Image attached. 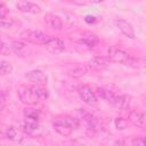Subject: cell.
Here are the masks:
<instances>
[{"label":"cell","mask_w":146,"mask_h":146,"mask_svg":"<svg viewBox=\"0 0 146 146\" xmlns=\"http://www.w3.org/2000/svg\"><path fill=\"white\" fill-rule=\"evenodd\" d=\"M78 94H79L81 100L83 103H86L87 105L92 106V105L97 104V102H98V98H97L95 91L89 86H86V84L80 86L78 88Z\"/></svg>","instance_id":"cell-5"},{"label":"cell","mask_w":146,"mask_h":146,"mask_svg":"<svg viewBox=\"0 0 146 146\" xmlns=\"http://www.w3.org/2000/svg\"><path fill=\"white\" fill-rule=\"evenodd\" d=\"M113 107L117 110H128L131 103V97L128 95H113L107 100Z\"/></svg>","instance_id":"cell-7"},{"label":"cell","mask_w":146,"mask_h":146,"mask_svg":"<svg viewBox=\"0 0 146 146\" xmlns=\"http://www.w3.org/2000/svg\"><path fill=\"white\" fill-rule=\"evenodd\" d=\"M115 25L116 27L121 31V33L123 35H125L127 38H130V39H133L136 36V32H135V29L132 26L131 23H129L128 21L125 19H116L115 21Z\"/></svg>","instance_id":"cell-9"},{"label":"cell","mask_w":146,"mask_h":146,"mask_svg":"<svg viewBox=\"0 0 146 146\" xmlns=\"http://www.w3.org/2000/svg\"><path fill=\"white\" fill-rule=\"evenodd\" d=\"M107 58L110 62H114V63H119V64H123V65H128L132 67L139 66L138 58L131 56L125 50L119 47H115V46H112L107 49Z\"/></svg>","instance_id":"cell-3"},{"label":"cell","mask_w":146,"mask_h":146,"mask_svg":"<svg viewBox=\"0 0 146 146\" xmlns=\"http://www.w3.org/2000/svg\"><path fill=\"white\" fill-rule=\"evenodd\" d=\"M5 105H6V96L5 92L0 90V112L5 108Z\"/></svg>","instance_id":"cell-26"},{"label":"cell","mask_w":146,"mask_h":146,"mask_svg":"<svg viewBox=\"0 0 146 146\" xmlns=\"http://www.w3.org/2000/svg\"><path fill=\"white\" fill-rule=\"evenodd\" d=\"M22 39L29 43H33V44H46L47 41L49 40L50 35L39 31V30H27L24 31L21 34Z\"/></svg>","instance_id":"cell-4"},{"label":"cell","mask_w":146,"mask_h":146,"mask_svg":"<svg viewBox=\"0 0 146 146\" xmlns=\"http://www.w3.org/2000/svg\"><path fill=\"white\" fill-rule=\"evenodd\" d=\"M114 124H115L116 129H119V130H124V129L128 128V120L120 116V117H116V119H115Z\"/></svg>","instance_id":"cell-23"},{"label":"cell","mask_w":146,"mask_h":146,"mask_svg":"<svg viewBox=\"0 0 146 146\" xmlns=\"http://www.w3.org/2000/svg\"><path fill=\"white\" fill-rule=\"evenodd\" d=\"M80 43L87 46L88 48H92L95 47L97 43H98V38L95 35V34H90V33H87L84 34L80 40H79Z\"/></svg>","instance_id":"cell-16"},{"label":"cell","mask_w":146,"mask_h":146,"mask_svg":"<svg viewBox=\"0 0 146 146\" xmlns=\"http://www.w3.org/2000/svg\"><path fill=\"white\" fill-rule=\"evenodd\" d=\"M131 146H146L145 137H143V136L132 137L131 138Z\"/></svg>","instance_id":"cell-24"},{"label":"cell","mask_w":146,"mask_h":146,"mask_svg":"<svg viewBox=\"0 0 146 146\" xmlns=\"http://www.w3.org/2000/svg\"><path fill=\"white\" fill-rule=\"evenodd\" d=\"M128 122L132 123L135 127L143 128L145 124V115L138 110H131L128 114Z\"/></svg>","instance_id":"cell-12"},{"label":"cell","mask_w":146,"mask_h":146,"mask_svg":"<svg viewBox=\"0 0 146 146\" xmlns=\"http://www.w3.org/2000/svg\"><path fill=\"white\" fill-rule=\"evenodd\" d=\"M40 111L34 108V107H26L24 108V117H32V119H38L39 120Z\"/></svg>","instance_id":"cell-20"},{"label":"cell","mask_w":146,"mask_h":146,"mask_svg":"<svg viewBox=\"0 0 146 146\" xmlns=\"http://www.w3.org/2000/svg\"><path fill=\"white\" fill-rule=\"evenodd\" d=\"M2 8H5V3L0 1V9H2Z\"/></svg>","instance_id":"cell-29"},{"label":"cell","mask_w":146,"mask_h":146,"mask_svg":"<svg viewBox=\"0 0 146 146\" xmlns=\"http://www.w3.org/2000/svg\"><path fill=\"white\" fill-rule=\"evenodd\" d=\"M8 44H9V47H10L11 52H15V54H22L23 50L26 48V44H25L23 41L11 40L10 42H8Z\"/></svg>","instance_id":"cell-18"},{"label":"cell","mask_w":146,"mask_h":146,"mask_svg":"<svg viewBox=\"0 0 146 146\" xmlns=\"http://www.w3.org/2000/svg\"><path fill=\"white\" fill-rule=\"evenodd\" d=\"M17 95L19 100L27 105L32 106L39 103L41 99L48 97V91L44 87L35 84H22L17 88Z\"/></svg>","instance_id":"cell-1"},{"label":"cell","mask_w":146,"mask_h":146,"mask_svg":"<svg viewBox=\"0 0 146 146\" xmlns=\"http://www.w3.org/2000/svg\"><path fill=\"white\" fill-rule=\"evenodd\" d=\"M25 78L29 81L33 82L35 86H41V87H44L47 83V80H48L47 74L41 70H31V71L26 72Z\"/></svg>","instance_id":"cell-6"},{"label":"cell","mask_w":146,"mask_h":146,"mask_svg":"<svg viewBox=\"0 0 146 146\" xmlns=\"http://www.w3.org/2000/svg\"><path fill=\"white\" fill-rule=\"evenodd\" d=\"M44 46H46V48H47L48 51H50L51 54H55V55L62 54L65 50L64 41L62 39L55 38V36H50L49 40L47 41V43Z\"/></svg>","instance_id":"cell-8"},{"label":"cell","mask_w":146,"mask_h":146,"mask_svg":"<svg viewBox=\"0 0 146 146\" xmlns=\"http://www.w3.org/2000/svg\"><path fill=\"white\" fill-rule=\"evenodd\" d=\"M95 94H96L97 98L100 97V98L104 99V100H108V99L114 95L112 91H110V90H107V89H104V88H98V89H97V92H95Z\"/></svg>","instance_id":"cell-21"},{"label":"cell","mask_w":146,"mask_h":146,"mask_svg":"<svg viewBox=\"0 0 146 146\" xmlns=\"http://www.w3.org/2000/svg\"><path fill=\"white\" fill-rule=\"evenodd\" d=\"M6 136H7V138L9 140H13V141H19L22 139L19 131L13 125H10V127H8L6 129Z\"/></svg>","instance_id":"cell-17"},{"label":"cell","mask_w":146,"mask_h":146,"mask_svg":"<svg viewBox=\"0 0 146 146\" xmlns=\"http://www.w3.org/2000/svg\"><path fill=\"white\" fill-rule=\"evenodd\" d=\"M16 7L22 13H27V14L41 13V7L34 2H31V1H18L16 3Z\"/></svg>","instance_id":"cell-10"},{"label":"cell","mask_w":146,"mask_h":146,"mask_svg":"<svg viewBox=\"0 0 146 146\" xmlns=\"http://www.w3.org/2000/svg\"><path fill=\"white\" fill-rule=\"evenodd\" d=\"M108 64H110V60H108L107 57L95 56V57H92V58L88 62L87 66H88L89 70H90V68H91V70H104V68H106V67L108 66Z\"/></svg>","instance_id":"cell-11"},{"label":"cell","mask_w":146,"mask_h":146,"mask_svg":"<svg viewBox=\"0 0 146 146\" xmlns=\"http://www.w3.org/2000/svg\"><path fill=\"white\" fill-rule=\"evenodd\" d=\"M14 24H15V22L11 21V19L10 21H6V19H1L0 21V27H2V29H9Z\"/></svg>","instance_id":"cell-25"},{"label":"cell","mask_w":146,"mask_h":146,"mask_svg":"<svg viewBox=\"0 0 146 146\" xmlns=\"http://www.w3.org/2000/svg\"><path fill=\"white\" fill-rule=\"evenodd\" d=\"M10 54H11V50H10V47H9L8 42H6L2 38H0V55L8 56Z\"/></svg>","instance_id":"cell-22"},{"label":"cell","mask_w":146,"mask_h":146,"mask_svg":"<svg viewBox=\"0 0 146 146\" xmlns=\"http://www.w3.org/2000/svg\"><path fill=\"white\" fill-rule=\"evenodd\" d=\"M79 125H80L79 119L73 117L71 115L58 116L52 122V128L55 129V131L64 137L70 136L75 129L79 128Z\"/></svg>","instance_id":"cell-2"},{"label":"cell","mask_w":146,"mask_h":146,"mask_svg":"<svg viewBox=\"0 0 146 146\" xmlns=\"http://www.w3.org/2000/svg\"><path fill=\"white\" fill-rule=\"evenodd\" d=\"M84 21H86L87 23H94V22H96V17H95V16H90V15H88V16H86Z\"/></svg>","instance_id":"cell-27"},{"label":"cell","mask_w":146,"mask_h":146,"mask_svg":"<svg viewBox=\"0 0 146 146\" xmlns=\"http://www.w3.org/2000/svg\"><path fill=\"white\" fill-rule=\"evenodd\" d=\"M39 125V120L38 119H32V117H24L23 122V130L27 133L34 131Z\"/></svg>","instance_id":"cell-15"},{"label":"cell","mask_w":146,"mask_h":146,"mask_svg":"<svg viewBox=\"0 0 146 146\" xmlns=\"http://www.w3.org/2000/svg\"><path fill=\"white\" fill-rule=\"evenodd\" d=\"M113 146H128V145L124 141H122V140H115L114 144H113Z\"/></svg>","instance_id":"cell-28"},{"label":"cell","mask_w":146,"mask_h":146,"mask_svg":"<svg viewBox=\"0 0 146 146\" xmlns=\"http://www.w3.org/2000/svg\"><path fill=\"white\" fill-rule=\"evenodd\" d=\"M89 68L87 65H76L75 67L71 68L67 74L71 76V78H74V79H79V78H82L83 75H86L88 73Z\"/></svg>","instance_id":"cell-14"},{"label":"cell","mask_w":146,"mask_h":146,"mask_svg":"<svg viewBox=\"0 0 146 146\" xmlns=\"http://www.w3.org/2000/svg\"><path fill=\"white\" fill-rule=\"evenodd\" d=\"M44 23L46 25L51 29V30H56V31H59L62 30L63 27V22H62V18L55 14H47L44 16Z\"/></svg>","instance_id":"cell-13"},{"label":"cell","mask_w":146,"mask_h":146,"mask_svg":"<svg viewBox=\"0 0 146 146\" xmlns=\"http://www.w3.org/2000/svg\"><path fill=\"white\" fill-rule=\"evenodd\" d=\"M13 72V65L7 60H0V74L7 75Z\"/></svg>","instance_id":"cell-19"}]
</instances>
